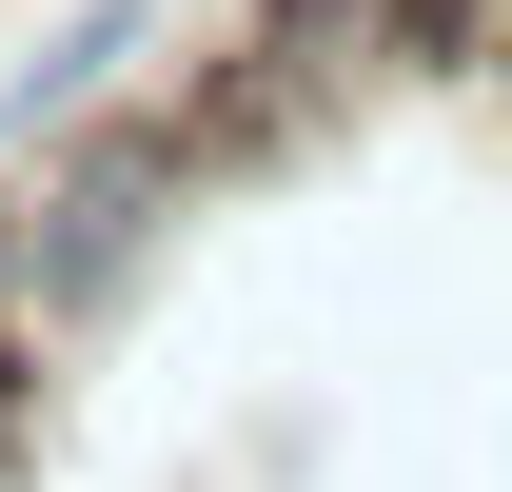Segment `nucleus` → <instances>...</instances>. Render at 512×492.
Here are the masks:
<instances>
[{
  "mask_svg": "<svg viewBox=\"0 0 512 492\" xmlns=\"http://www.w3.org/2000/svg\"><path fill=\"white\" fill-rule=\"evenodd\" d=\"M217 40H256L335 138L375 119V99H414V0H217Z\"/></svg>",
  "mask_w": 512,
  "mask_h": 492,
  "instance_id": "1",
  "label": "nucleus"
},
{
  "mask_svg": "<svg viewBox=\"0 0 512 492\" xmlns=\"http://www.w3.org/2000/svg\"><path fill=\"white\" fill-rule=\"evenodd\" d=\"M40 433H60V355H40V335L0 315V492L40 473Z\"/></svg>",
  "mask_w": 512,
  "mask_h": 492,
  "instance_id": "2",
  "label": "nucleus"
}]
</instances>
